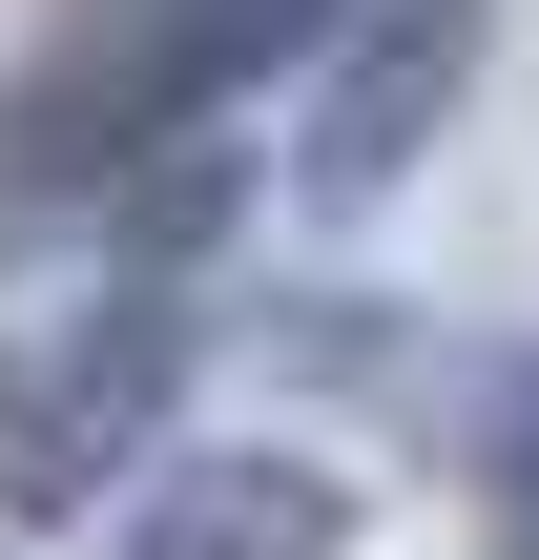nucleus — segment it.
<instances>
[{
  "label": "nucleus",
  "instance_id": "1",
  "mask_svg": "<svg viewBox=\"0 0 539 560\" xmlns=\"http://www.w3.org/2000/svg\"><path fill=\"white\" fill-rule=\"evenodd\" d=\"M457 83H478V0H332V83H312V125H291L312 208H374V187L457 125Z\"/></svg>",
  "mask_w": 539,
  "mask_h": 560
},
{
  "label": "nucleus",
  "instance_id": "2",
  "mask_svg": "<svg viewBox=\"0 0 539 560\" xmlns=\"http://www.w3.org/2000/svg\"><path fill=\"white\" fill-rule=\"evenodd\" d=\"M104 560H353V478H332V457H291V436H249V457L145 478Z\"/></svg>",
  "mask_w": 539,
  "mask_h": 560
},
{
  "label": "nucleus",
  "instance_id": "3",
  "mask_svg": "<svg viewBox=\"0 0 539 560\" xmlns=\"http://www.w3.org/2000/svg\"><path fill=\"white\" fill-rule=\"evenodd\" d=\"M145 374H166V312H125V332H83V374H62V416H42L21 457H42V478H83V457H104V436L145 416Z\"/></svg>",
  "mask_w": 539,
  "mask_h": 560
}]
</instances>
